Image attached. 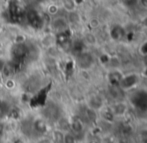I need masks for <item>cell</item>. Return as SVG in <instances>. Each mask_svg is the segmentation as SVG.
<instances>
[{
    "instance_id": "6da1fadb",
    "label": "cell",
    "mask_w": 147,
    "mask_h": 143,
    "mask_svg": "<svg viewBox=\"0 0 147 143\" xmlns=\"http://www.w3.org/2000/svg\"><path fill=\"white\" fill-rule=\"evenodd\" d=\"M67 26H68V21L65 17L57 16V17L53 18V20L51 21V27L57 33H61L63 31H65Z\"/></svg>"
},
{
    "instance_id": "5b68a950",
    "label": "cell",
    "mask_w": 147,
    "mask_h": 143,
    "mask_svg": "<svg viewBox=\"0 0 147 143\" xmlns=\"http://www.w3.org/2000/svg\"><path fill=\"white\" fill-rule=\"evenodd\" d=\"M51 1H53V2H58V1H62V0H51Z\"/></svg>"
},
{
    "instance_id": "7a4b0ae2",
    "label": "cell",
    "mask_w": 147,
    "mask_h": 143,
    "mask_svg": "<svg viewBox=\"0 0 147 143\" xmlns=\"http://www.w3.org/2000/svg\"><path fill=\"white\" fill-rule=\"evenodd\" d=\"M77 64L80 68H83V69H87V68L91 67L93 64V57L90 55V53L83 52L80 53L77 56Z\"/></svg>"
},
{
    "instance_id": "8992f818",
    "label": "cell",
    "mask_w": 147,
    "mask_h": 143,
    "mask_svg": "<svg viewBox=\"0 0 147 143\" xmlns=\"http://www.w3.org/2000/svg\"><path fill=\"white\" fill-rule=\"evenodd\" d=\"M92 143H93V142H92Z\"/></svg>"
},
{
    "instance_id": "277c9868",
    "label": "cell",
    "mask_w": 147,
    "mask_h": 143,
    "mask_svg": "<svg viewBox=\"0 0 147 143\" xmlns=\"http://www.w3.org/2000/svg\"><path fill=\"white\" fill-rule=\"evenodd\" d=\"M63 1V5H64V8H66L68 12L70 11H73L75 10V3H74L73 0H62Z\"/></svg>"
},
{
    "instance_id": "3957f363",
    "label": "cell",
    "mask_w": 147,
    "mask_h": 143,
    "mask_svg": "<svg viewBox=\"0 0 147 143\" xmlns=\"http://www.w3.org/2000/svg\"><path fill=\"white\" fill-rule=\"evenodd\" d=\"M137 82V77L135 75H128L120 80V87L123 89H130Z\"/></svg>"
}]
</instances>
